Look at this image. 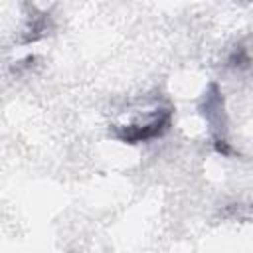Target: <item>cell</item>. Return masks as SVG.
Returning <instances> with one entry per match:
<instances>
[{
    "label": "cell",
    "instance_id": "obj_3",
    "mask_svg": "<svg viewBox=\"0 0 253 253\" xmlns=\"http://www.w3.org/2000/svg\"><path fill=\"white\" fill-rule=\"evenodd\" d=\"M229 65L231 67H245V65H249V55H247L245 47H237L229 55Z\"/></svg>",
    "mask_w": 253,
    "mask_h": 253
},
{
    "label": "cell",
    "instance_id": "obj_1",
    "mask_svg": "<svg viewBox=\"0 0 253 253\" xmlns=\"http://www.w3.org/2000/svg\"><path fill=\"white\" fill-rule=\"evenodd\" d=\"M174 109L168 101L150 99L146 105L132 109L126 113V119L115 123L111 126L115 138L126 144L148 142L152 138L162 136L172 125Z\"/></svg>",
    "mask_w": 253,
    "mask_h": 253
},
{
    "label": "cell",
    "instance_id": "obj_2",
    "mask_svg": "<svg viewBox=\"0 0 253 253\" xmlns=\"http://www.w3.org/2000/svg\"><path fill=\"white\" fill-rule=\"evenodd\" d=\"M200 111H202V117L206 119V123L210 125V134H211L215 150L221 154H231V148H229V142L225 136L227 119L223 113V97H221L219 87L215 83H211L208 87V91L204 93Z\"/></svg>",
    "mask_w": 253,
    "mask_h": 253
}]
</instances>
